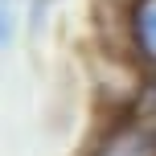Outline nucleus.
Returning a JSON list of instances; mask_svg holds the SVG:
<instances>
[{"label":"nucleus","mask_w":156,"mask_h":156,"mask_svg":"<svg viewBox=\"0 0 156 156\" xmlns=\"http://www.w3.org/2000/svg\"><path fill=\"white\" fill-rule=\"evenodd\" d=\"M54 12H58V0H29V8H25V41L29 45H37L49 33Z\"/></svg>","instance_id":"nucleus-4"},{"label":"nucleus","mask_w":156,"mask_h":156,"mask_svg":"<svg viewBox=\"0 0 156 156\" xmlns=\"http://www.w3.org/2000/svg\"><path fill=\"white\" fill-rule=\"evenodd\" d=\"M119 41L140 74H156V0H119Z\"/></svg>","instance_id":"nucleus-1"},{"label":"nucleus","mask_w":156,"mask_h":156,"mask_svg":"<svg viewBox=\"0 0 156 156\" xmlns=\"http://www.w3.org/2000/svg\"><path fill=\"white\" fill-rule=\"evenodd\" d=\"M86 156H156V132L148 127L144 115L115 119L111 127L99 132V140L90 144Z\"/></svg>","instance_id":"nucleus-2"},{"label":"nucleus","mask_w":156,"mask_h":156,"mask_svg":"<svg viewBox=\"0 0 156 156\" xmlns=\"http://www.w3.org/2000/svg\"><path fill=\"white\" fill-rule=\"evenodd\" d=\"M25 8H29V0H0V45H4V54H12L25 37Z\"/></svg>","instance_id":"nucleus-3"}]
</instances>
